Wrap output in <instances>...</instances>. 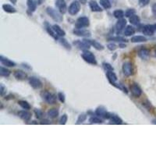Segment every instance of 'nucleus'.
I'll list each match as a JSON object with an SVG mask.
<instances>
[{"label":"nucleus","mask_w":156,"mask_h":156,"mask_svg":"<svg viewBox=\"0 0 156 156\" xmlns=\"http://www.w3.org/2000/svg\"><path fill=\"white\" fill-rule=\"evenodd\" d=\"M46 12L48 15L50 16L56 22L60 23L63 21V17L62 16V13L60 11H57L56 9H53L52 7H48L46 9Z\"/></svg>","instance_id":"1"},{"label":"nucleus","mask_w":156,"mask_h":156,"mask_svg":"<svg viewBox=\"0 0 156 156\" xmlns=\"http://www.w3.org/2000/svg\"><path fill=\"white\" fill-rule=\"evenodd\" d=\"M81 57L86 63L91 64V65H97V60L95 59V55L92 52L87 50H84L81 54Z\"/></svg>","instance_id":"2"},{"label":"nucleus","mask_w":156,"mask_h":156,"mask_svg":"<svg viewBox=\"0 0 156 156\" xmlns=\"http://www.w3.org/2000/svg\"><path fill=\"white\" fill-rule=\"evenodd\" d=\"M41 96L42 99L47 102L48 104H55L56 102V95L54 94L51 93L48 91H44L41 93Z\"/></svg>","instance_id":"3"},{"label":"nucleus","mask_w":156,"mask_h":156,"mask_svg":"<svg viewBox=\"0 0 156 156\" xmlns=\"http://www.w3.org/2000/svg\"><path fill=\"white\" fill-rule=\"evenodd\" d=\"M90 25L89 19L86 17H81L76 20L75 23V28L77 29H82V28H87Z\"/></svg>","instance_id":"4"},{"label":"nucleus","mask_w":156,"mask_h":156,"mask_svg":"<svg viewBox=\"0 0 156 156\" xmlns=\"http://www.w3.org/2000/svg\"><path fill=\"white\" fill-rule=\"evenodd\" d=\"M95 115L97 116L100 117V118H103V119H109L111 118V114L109 112L106 111V109L102 106H100L99 108H97V109L95 110Z\"/></svg>","instance_id":"5"},{"label":"nucleus","mask_w":156,"mask_h":156,"mask_svg":"<svg viewBox=\"0 0 156 156\" xmlns=\"http://www.w3.org/2000/svg\"><path fill=\"white\" fill-rule=\"evenodd\" d=\"M80 9V2H78V1H74V2H73L72 3L70 4V6H69V9H68V12L70 15L73 16V15H76L79 13Z\"/></svg>","instance_id":"6"},{"label":"nucleus","mask_w":156,"mask_h":156,"mask_svg":"<svg viewBox=\"0 0 156 156\" xmlns=\"http://www.w3.org/2000/svg\"><path fill=\"white\" fill-rule=\"evenodd\" d=\"M122 69L125 76H130L133 74V66L130 62H126L123 63Z\"/></svg>","instance_id":"7"},{"label":"nucleus","mask_w":156,"mask_h":156,"mask_svg":"<svg viewBox=\"0 0 156 156\" xmlns=\"http://www.w3.org/2000/svg\"><path fill=\"white\" fill-rule=\"evenodd\" d=\"M29 84L34 89H40L42 87V82L35 76H31L29 78Z\"/></svg>","instance_id":"8"},{"label":"nucleus","mask_w":156,"mask_h":156,"mask_svg":"<svg viewBox=\"0 0 156 156\" xmlns=\"http://www.w3.org/2000/svg\"><path fill=\"white\" fill-rule=\"evenodd\" d=\"M75 45L77 46L78 48L82 49V50H87L88 48L91 47V45L88 42V40L87 39H84L83 41H74L73 43Z\"/></svg>","instance_id":"9"},{"label":"nucleus","mask_w":156,"mask_h":156,"mask_svg":"<svg viewBox=\"0 0 156 156\" xmlns=\"http://www.w3.org/2000/svg\"><path fill=\"white\" fill-rule=\"evenodd\" d=\"M56 6L62 14H64L67 12V6L65 0H56Z\"/></svg>","instance_id":"10"},{"label":"nucleus","mask_w":156,"mask_h":156,"mask_svg":"<svg viewBox=\"0 0 156 156\" xmlns=\"http://www.w3.org/2000/svg\"><path fill=\"white\" fill-rule=\"evenodd\" d=\"M130 88L131 93L135 98H139L142 95V90L137 84H133L132 85H130Z\"/></svg>","instance_id":"11"},{"label":"nucleus","mask_w":156,"mask_h":156,"mask_svg":"<svg viewBox=\"0 0 156 156\" xmlns=\"http://www.w3.org/2000/svg\"><path fill=\"white\" fill-rule=\"evenodd\" d=\"M154 31H155V30H154V25H150V24H148V25L144 26L143 29H142V33L148 36L153 35Z\"/></svg>","instance_id":"12"},{"label":"nucleus","mask_w":156,"mask_h":156,"mask_svg":"<svg viewBox=\"0 0 156 156\" xmlns=\"http://www.w3.org/2000/svg\"><path fill=\"white\" fill-rule=\"evenodd\" d=\"M18 115L21 119H22L25 122H28L31 119V113L30 112L27 111L26 109L18 112Z\"/></svg>","instance_id":"13"},{"label":"nucleus","mask_w":156,"mask_h":156,"mask_svg":"<svg viewBox=\"0 0 156 156\" xmlns=\"http://www.w3.org/2000/svg\"><path fill=\"white\" fill-rule=\"evenodd\" d=\"M73 34H74L75 35L79 36V37H90L91 36V32L87 30H84L83 28L82 29H77V28H76L73 31Z\"/></svg>","instance_id":"14"},{"label":"nucleus","mask_w":156,"mask_h":156,"mask_svg":"<svg viewBox=\"0 0 156 156\" xmlns=\"http://www.w3.org/2000/svg\"><path fill=\"white\" fill-rule=\"evenodd\" d=\"M0 62L3 66H6V67H14L16 66L15 62L12 61V60H9L7 58H5L4 56H0Z\"/></svg>","instance_id":"15"},{"label":"nucleus","mask_w":156,"mask_h":156,"mask_svg":"<svg viewBox=\"0 0 156 156\" xmlns=\"http://www.w3.org/2000/svg\"><path fill=\"white\" fill-rule=\"evenodd\" d=\"M138 56H139V57L141 58V60H148L149 56H150V51H149V49H148V48H141V49L139 50V52H138Z\"/></svg>","instance_id":"16"},{"label":"nucleus","mask_w":156,"mask_h":156,"mask_svg":"<svg viewBox=\"0 0 156 156\" xmlns=\"http://www.w3.org/2000/svg\"><path fill=\"white\" fill-rule=\"evenodd\" d=\"M126 25V21L125 19H119V21H117L116 24H115V28H116L117 33H119L123 30V28Z\"/></svg>","instance_id":"17"},{"label":"nucleus","mask_w":156,"mask_h":156,"mask_svg":"<svg viewBox=\"0 0 156 156\" xmlns=\"http://www.w3.org/2000/svg\"><path fill=\"white\" fill-rule=\"evenodd\" d=\"M89 6L91 8V11L93 12H102V9L100 7L98 2L95 0H91L89 2Z\"/></svg>","instance_id":"18"},{"label":"nucleus","mask_w":156,"mask_h":156,"mask_svg":"<svg viewBox=\"0 0 156 156\" xmlns=\"http://www.w3.org/2000/svg\"><path fill=\"white\" fill-rule=\"evenodd\" d=\"M13 75H14L16 79H17V80H25L27 78V76H28L27 73L24 72V71L19 70H16L15 72H14V73H13Z\"/></svg>","instance_id":"19"},{"label":"nucleus","mask_w":156,"mask_h":156,"mask_svg":"<svg viewBox=\"0 0 156 156\" xmlns=\"http://www.w3.org/2000/svg\"><path fill=\"white\" fill-rule=\"evenodd\" d=\"M52 28H53V30H54V31L56 32V34L58 36H60V37H64V36L66 35L65 31L63 30L61 27L59 26L58 24H54V25L52 26Z\"/></svg>","instance_id":"20"},{"label":"nucleus","mask_w":156,"mask_h":156,"mask_svg":"<svg viewBox=\"0 0 156 156\" xmlns=\"http://www.w3.org/2000/svg\"><path fill=\"white\" fill-rule=\"evenodd\" d=\"M106 76H107L108 80H109V82L112 84L117 81V76L113 71H107L106 72Z\"/></svg>","instance_id":"21"},{"label":"nucleus","mask_w":156,"mask_h":156,"mask_svg":"<svg viewBox=\"0 0 156 156\" xmlns=\"http://www.w3.org/2000/svg\"><path fill=\"white\" fill-rule=\"evenodd\" d=\"M87 40H88V42H89L90 45L94 46V48L97 49V50L102 51L104 49V46L99 42H98V41H95V40H89V39H87Z\"/></svg>","instance_id":"22"},{"label":"nucleus","mask_w":156,"mask_h":156,"mask_svg":"<svg viewBox=\"0 0 156 156\" xmlns=\"http://www.w3.org/2000/svg\"><path fill=\"white\" fill-rule=\"evenodd\" d=\"M45 28H46V31H47V32H48V34H49V35H50V36H52V37H53V38H54V39L57 40V39H58V35L56 34V32L54 31V30H53V28H51L50 25H49V24H48L47 22L45 23Z\"/></svg>","instance_id":"23"},{"label":"nucleus","mask_w":156,"mask_h":156,"mask_svg":"<svg viewBox=\"0 0 156 156\" xmlns=\"http://www.w3.org/2000/svg\"><path fill=\"white\" fill-rule=\"evenodd\" d=\"M131 42L133 43H141V42H145L147 41V38L145 37V36L142 35H137L134 36L133 37H131Z\"/></svg>","instance_id":"24"},{"label":"nucleus","mask_w":156,"mask_h":156,"mask_svg":"<svg viewBox=\"0 0 156 156\" xmlns=\"http://www.w3.org/2000/svg\"><path fill=\"white\" fill-rule=\"evenodd\" d=\"M27 5H28L29 11H31V13L35 11L36 8H37V3H36L34 0H28L27 1Z\"/></svg>","instance_id":"25"},{"label":"nucleus","mask_w":156,"mask_h":156,"mask_svg":"<svg viewBox=\"0 0 156 156\" xmlns=\"http://www.w3.org/2000/svg\"><path fill=\"white\" fill-rule=\"evenodd\" d=\"M2 9H4V11L8 13H14L17 12V9L13 7V6L9 5V4H4V5H2Z\"/></svg>","instance_id":"26"},{"label":"nucleus","mask_w":156,"mask_h":156,"mask_svg":"<svg viewBox=\"0 0 156 156\" xmlns=\"http://www.w3.org/2000/svg\"><path fill=\"white\" fill-rule=\"evenodd\" d=\"M110 120L112 123L116 125H120L123 124V120L121 119L119 115H112L111 118H110Z\"/></svg>","instance_id":"27"},{"label":"nucleus","mask_w":156,"mask_h":156,"mask_svg":"<svg viewBox=\"0 0 156 156\" xmlns=\"http://www.w3.org/2000/svg\"><path fill=\"white\" fill-rule=\"evenodd\" d=\"M134 33H135V29L131 25L126 27L124 31L125 36H132L133 34H134Z\"/></svg>","instance_id":"28"},{"label":"nucleus","mask_w":156,"mask_h":156,"mask_svg":"<svg viewBox=\"0 0 156 156\" xmlns=\"http://www.w3.org/2000/svg\"><path fill=\"white\" fill-rule=\"evenodd\" d=\"M47 115L51 119H55L59 115V111L56 109H52L48 110Z\"/></svg>","instance_id":"29"},{"label":"nucleus","mask_w":156,"mask_h":156,"mask_svg":"<svg viewBox=\"0 0 156 156\" xmlns=\"http://www.w3.org/2000/svg\"><path fill=\"white\" fill-rule=\"evenodd\" d=\"M130 22L133 25H138L140 22H141V19H140V17L138 15L134 14L132 17H130Z\"/></svg>","instance_id":"30"},{"label":"nucleus","mask_w":156,"mask_h":156,"mask_svg":"<svg viewBox=\"0 0 156 156\" xmlns=\"http://www.w3.org/2000/svg\"><path fill=\"white\" fill-rule=\"evenodd\" d=\"M11 72L8 69L5 68L3 67H0V76H5V77H8V76L10 75Z\"/></svg>","instance_id":"31"},{"label":"nucleus","mask_w":156,"mask_h":156,"mask_svg":"<svg viewBox=\"0 0 156 156\" xmlns=\"http://www.w3.org/2000/svg\"><path fill=\"white\" fill-rule=\"evenodd\" d=\"M18 105L21 106V108L24 109L29 110L31 109L30 104H29L28 102H26V101H24V100L18 101Z\"/></svg>","instance_id":"32"},{"label":"nucleus","mask_w":156,"mask_h":156,"mask_svg":"<svg viewBox=\"0 0 156 156\" xmlns=\"http://www.w3.org/2000/svg\"><path fill=\"white\" fill-rule=\"evenodd\" d=\"M113 15L115 18L119 20V19L123 18V17L125 16V13L123 11V10H121V9H116V10L114 11Z\"/></svg>","instance_id":"33"},{"label":"nucleus","mask_w":156,"mask_h":156,"mask_svg":"<svg viewBox=\"0 0 156 156\" xmlns=\"http://www.w3.org/2000/svg\"><path fill=\"white\" fill-rule=\"evenodd\" d=\"M100 4L102 7L106 9H109L111 8L112 5L110 3L109 0H100Z\"/></svg>","instance_id":"34"},{"label":"nucleus","mask_w":156,"mask_h":156,"mask_svg":"<svg viewBox=\"0 0 156 156\" xmlns=\"http://www.w3.org/2000/svg\"><path fill=\"white\" fill-rule=\"evenodd\" d=\"M60 44H61V45H63L64 48H67V49H68V50H70L71 49L70 44V43L68 42V41H67L65 38H60Z\"/></svg>","instance_id":"35"},{"label":"nucleus","mask_w":156,"mask_h":156,"mask_svg":"<svg viewBox=\"0 0 156 156\" xmlns=\"http://www.w3.org/2000/svg\"><path fill=\"white\" fill-rule=\"evenodd\" d=\"M90 123H102L103 121L99 116H92L89 119Z\"/></svg>","instance_id":"36"},{"label":"nucleus","mask_w":156,"mask_h":156,"mask_svg":"<svg viewBox=\"0 0 156 156\" xmlns=\"http://www.w3.org/2000/svg\"><path fill=\"white\" fill-rule=\"evenodd\" d=\"M86 119H87V115H86V114H80L77 118L76 124H80V123H84Z\"/></svg>","instance_id":"37"},{"label":"nucleus","mask_w":156,"mask_h":156,"mask_svg":"<svg viewBox=\"0 0 156 156\" xmlns=\"http://www.w3.org/2000/svg\"><path fill=\"white\" fill-rule=\"evenodd\" d=\"M136 13L135 9H127L126 11V13H125V16H126V17H129L130 18V17H132L133 15H134Z\"/></svg>","instance_id":"38"},{"label":"nucleus","mask_w":156,"mask_h":156,"mask_svg":"<svg viewBox=\"0 0 156 156\" xmlns=\"http://www.w3.org/2000/svg\"><path fill=\"white\" fill-rule=\"evenodd\" d=\"M67 120H68V116H67V114H64L61 116L60 119V123L61 125H65L67 123Z\"/></svg>","instance_id":"39"},{"label":"nucleus","mask_w":156,"mask_h":156,"mask_svg":"<svg viewBox=\"0 0 156 156\" xmlns=\"http://www.w3.org/2000/svg\"><path fill=\"white\" fill-rule=\"evenodd\" d=\"M103 67H104V69L106 70V71H113L114 70V68L112 67V66L109 63H103Z\"/></svg>","instance_id":"40"},{"label":"nucleus","mask_w":156,"mask_h":156,"mask_svg":"<svg viewBox=\"0 0 156 156\" xmlns=\"http://www.w3.org/2000/svg\"><path fill=\"white\" fill-rule=\"evenodd\" d=\"M34 113H35V115L37 119H41L43 117V112L41 109H34Z\"/></svg>","instance_id":"41"},{"label":"nucleus","mask_w":156,"mask_h":156,"mask_svg":"<svg viewBox=\"0 0 156 156\" xmlns=\"http://www.w3.org/2000/svg\"><path fill=\"white\" fill-rule=\"evenodd\" d=\"M109 40H112L114 41H118V42H123V41H126V39H124L123 37H119V36H117V37H111L109 38Z\"/></svg>","instance_id":"42"},{"label":"nucleus","mask_w":156,"mask_h":156,"mask_svg":"<svg viewBox=\"0 0 156 156\" xmlns=\"http://www.w3.org/2000/svg\"><path fill=\"white\" fill-rule=\"evenodd\" d=\"M6 93V87L3 85L2 84H0V95L3 97L5 94Z\"/></svg>","instance_id":"43"},{"label":"nucleus","mask_w":156,"mask_h":156,"mask_svg":"<svg viewBox=\"0 0 156 156\" xmlns=\"http://www.w3.org/2000/svg\"><path fill=\"white\" fill-rule=\"evenodd\" d=\"M58 99L62 103H64L66 100V98H65V95L63 93V92H59L58 93Z\"/></svg>","instance_id":"44"},{"label":"nucleus","mask_w":156,"mask_h":156,"mask_svg":"<svg viewBox=\"0 0 156 156\" xmlns=\"http://www.w3.org/2000/svg\"><path fill=\"white\" fill-rule=\"evenodd\" d=\"M149 2H150V0H138L140 6H141V7L147 6L148 4L149 3Z\"/></svg>","instance_id":"45"},{"label":"nucleus","mask_w":156,"mask_h":156,"mask_svg":"<svg viewBox=\"0 0 156 156\" xmlns=\"http://www.w3.org/2000/svg\"><path fill=\"white\" fill-rule=\"evenodd\" d=\"M107 48H108L109 50L110 51H115L117 48V46L116 45L114 44V43H110V44H109V45H107Z\"/></svg>","instance_id":"46"},{"label":"nucleus","mask_w":156,"mask_h":156,"mask_svg":"<svg viewBox=\"0 0 156 156\" xmlns=\"http://www.w3.org/2000/svg\"><path fill=\"white\" fill-rule=\"evenodd\" d=\"M152 11L154 14H156V3L152 6Z\"/></svg>","instance_id":"47"},{"label":"nucleus","mask_w":156,"mask_h":156,"mask_svg":"<svg viewBox=\"0 0 156 156\" xmlns=\"http://www.w3.org/2000/svg\"><path fill=\"white\" fill-rule=\"evenodd\" d=\"M79 2H81L82 4H85L87 2V0H79Z\"/></svg>","instance_id":"48"},{"label":"nucleus","mask_w":156,"mask_h":156,"mask_svg":"<svg viewBox=\"0 0 156 156\" xmlns=\"http://www.w3.org/2000/svg\"><path fill=\"white\" fill-rule=\"evenodd\" d=\"M119 47H120V48H126V45H123V44H119Z\"/></svg>","instance_id":"49"},{"label":"nucleus","mask_w":156,"mask_h":156,"mask_svg":"<svg viewBox=\"0 0 156 156\" xmlns=\"http://www.w3.org/2000/svg\"><path fill=\"white\" fill-rule=\"evenodd\" d=\"M9 1H10V2H11L13 4H16L17 2V0H9Z\"/></svg>","instance_id":"50"},{"label":"nucleus","mask_w":156,"mask_h":156,"mask_svg":"<svg viewBox=\"0 0 156 156\" xmlns=\"http://www.w3.org/2000/svg\"><path fill=\"white\" fill-rule=\"evenodd\" d=\"M47 122H48V120H45V121H42V122H41V124H44V123H47V124H49V123H47Z\"/></svg>","instance_id":"51"},{"label":"nucleus","mask_w":156,"mask_h":156,"mask_svg":"<svg viewBox=\"0 0 156 156\" xmlns=\"http://www.w3.org/2000/svg\"><path fill=\"white\" fill-rule=\"evenodd\" d=\"M152 123H154V124H156V120H153Z\"/></svg>","instance_id":"52"},{"label":"nucleus","mask_w":156,"mask_h":156,"mask_svg":"<svg viewBox=\"0 0 156 156\" xmlns=\"http://www.w3.org/2000/svg\"><path fill=\"white\" fill-rule=\"evenodd\" d=\"M154 30H155L156 31V24H154Z\"/></svg>","instance_id":"53"},{"label":"nucleus","mask_w":156,"mask_h":156,"mask_svg":"<svg viewBox=\"0 0 156 156\" xmlns=\"http://www.w3.org/2000/svg\"><path fill=\"white\" fill-rule=\"evenodd\" d=\"M155 56H156V52H155Z\"/></svg>","instance_id":"54"}]
</instances>
